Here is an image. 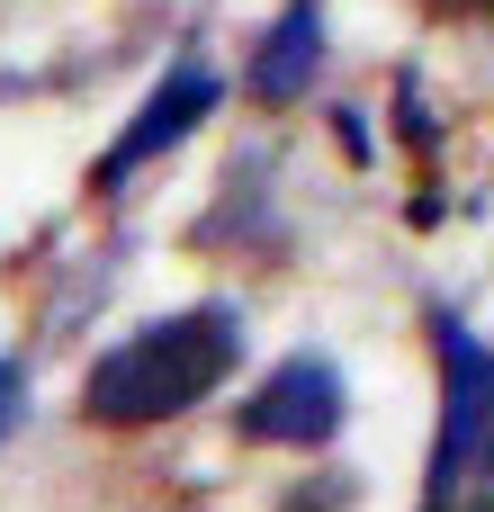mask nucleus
<instances>
[{
  "mask_svg": "<svg viewBox=\"0 0 494 512\" xmlns=\"http://www.w3.org/2000/svg\"><path fill=\"white\" fill-rule=\"evenodd\" d=\"M234 360H243V324H234V306H189V315H162V324L126 333V342L90 369L81 414H90L99 432H144V423H171V414L207 405V396L234 378Z\"/></svg>",
  "mask_w": 494,
  "mask_h": 512,
  "instance_id": "f257e3e1",
  "label": "nucleus"
},
{
  "mask_svg": "<svg viewBox=\"0 0 494 512\" xmlns=\"http://www.w3.org/2000/svg\"><path fill=\"white\" fill-rule=\"evenodd\" d=\"M432 342H441V432H432V477H423V504H450L477 468L494 432V351L441 306L432 315Z\"/></svg>",
  "mask_w": 494,
  "mask_h": 512,
  "instance_id": "f03ea898",
  "label": "nucleus"
},
{
  "mask_svg": "<svg viewBox=\"0 0 494 512\" xmlns=\"http://www.w3.org/2000/svg\"><path fill=\"white\" fill-rule=\"evenodd\" d=\"M216 99H225V81H216V72H207L198 54H180V63H171V72L153 81V99H144V108L126 117V135H117V144H108V153L90 162V189H126V180H135L144 162H162V153H171L180 135H198V126L216 117Z\"/></svg>",
  "mask_w": 494,
  "mask_h": 512,
  "instance_id": "7ed1b4c3",
  "label": "nucleus"
},
{
  "mask_svg": "<svg viewBox=\"0 0 494 512\" xmlns=\"http://www.w3.org/2000/svg\"><path fill=\"white\" fill-rule=\"evenodd\" d=\"M18 405H27V378H18V369H9V360H0V432H9V423H18Z\"/></svg>",
  "mask_w": 494,
  "mask_h": 512,
  "instance_id": "423d86ee",
  "label": "nucleus"
},
{
  "mask_svg": "<svg viewBox=\"0 0 494 512\" xmlns=\"http://www.w3.org/2000/svg\"><path fill=\"white\" fill-rule=\"evenodd\" d=\"M441 9H477V18H494V0H441Z\"/></svg>",
  "mask_w": 494,
  "mask_h": 512,
  "instance_id": "0eeeda50",
  "label": "nucleus"
},
{
  "mask_svg": "<svg viewBox=\"0 0 494 512\" xmlns=\"http://www.w3.org/2000/svg\"><path fill=\"white\" fill-rule=\"evenodd\" d=\"M342 369L324 360V351H297V360H279L270 378H261V396L234 414V432L243 441H270V450H324L333 432H342Z\"/></svg>",
  "mask_w": 494,
  "mask_h": 512,
  "instance_id": "20e7f679",
  "label": "nucleus"
},
{
  "mask_svg": "<svg viewBox=\"0 0 494 512\" xmlns=\"http://www.w3.org/2000/svg\"><path fill=\"white\" fill-rule=\"evenodd\" d=\"M315 63H324V0H288V18L261 36V54H252V99L261 108H288L306 81H315Z\"/></svg>",
  "mask_w": 494,
  "mask_h": 512,
  "instance_id": "39448f33",
  "label": "nucleus"
}]
</instances>
